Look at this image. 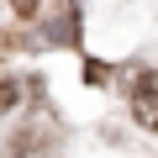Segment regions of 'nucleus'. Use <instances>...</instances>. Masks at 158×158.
I'll return each instance as SVG.
<instances>
[{
    "mask_svg": "<svg viewBox=\"0 0 158 158\" xmlns=\"http://www.w3.org/2000/svg\"><path fill=\"white\" fill-rule=\"evenodd\" d=\"M132 116H137V127L158 132V74H142V79H137V90H132Z\"/></svg>",
    "mask_w": 158,
    "mask_h": 158,
    "instance_id": "1",
    "label": "nucleus"
},
{
    "mask_svg": "<svg viewBox=\"0 0 158 158\" xmlns=\"http://www.w3.org/2000/svg\"><path fill=\"white\" fill-rule=\"evenodd\" d=\"M21 100V85H16V79H6V74H0V116H6L11 106Z\"/></svg>",
    "mask_w": 158,
    "mask_h": 158,
    "instance_id": "2",
    "label": "nucleus"
}]
</instances>
